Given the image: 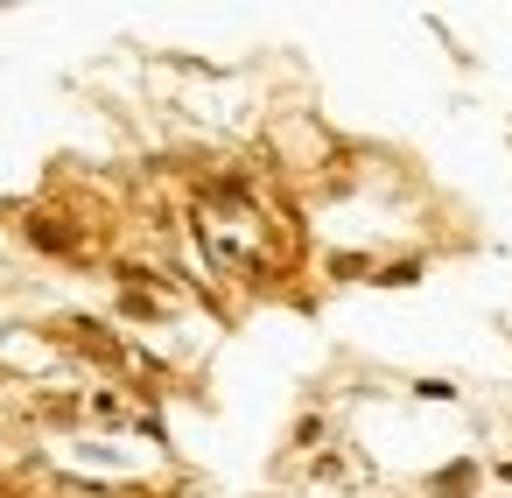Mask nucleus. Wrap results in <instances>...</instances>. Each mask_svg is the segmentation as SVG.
I'll use <instances>...</instances> for the list:
<instances>
[{"instance_id":"1","label":"nucleus","mask_w":512,"mask_h":498,"mask_svg":"<svg viewBox=\"0 0 512 498\" xmlns=\"http://www.w3.org/2000/svg\"><path fill=\"white\" fill-rule=\"evenodd\" d=\"M414 393H421V400H456V386H449V379H421Z\"/></svg>"}]
</instances>
